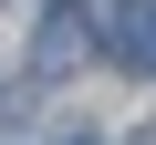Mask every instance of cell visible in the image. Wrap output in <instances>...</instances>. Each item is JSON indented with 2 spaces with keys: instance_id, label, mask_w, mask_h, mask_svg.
<instances>
[{
  "instance_id": "6da1fadb",
  "label": "cell",
  "mask_w": 156,
  "mask_h": 145,
  "mask_svg": "<svg viewBox=\"0 0 156 145\" xmlns=\"http://www.w3.org/2000/svg\"><path fill=\"white\" fill-rule=\"evenodd\" d=\"M83 52H94V11H83V0H52V21H42L31 62H42V72H73Z\"/></svg>"
},
{
  "instance_id": "7a4b0ae2",
  "label": "cell",
  "mask_w": 156,
  "mask_h": 145,
  "mask_svg": "<svg viewBox=\"0 0 156 145\" xmlns=\"http://www.w3.org/2000/svg\"><path fill=\"white\" fill-rule=\"evenodd\" d=\"M104 52L125 72H156V0H115V21H104Z\"/></svg>"
},
{
  "instance_id": "3957f363",
  "label": "cell",
  "mask_w": 156,
  "mask_h": 145,
  "mask_svg": "<svg viewBox=\"0 0 156 145\" xmlns=\"http://www.w3.org/2000/svg\"><path fill=\"white\" fill-rule=\"evenodd\" d=\"M73 145H83V135H73Z\"/></svg>"
}]
</instances>
